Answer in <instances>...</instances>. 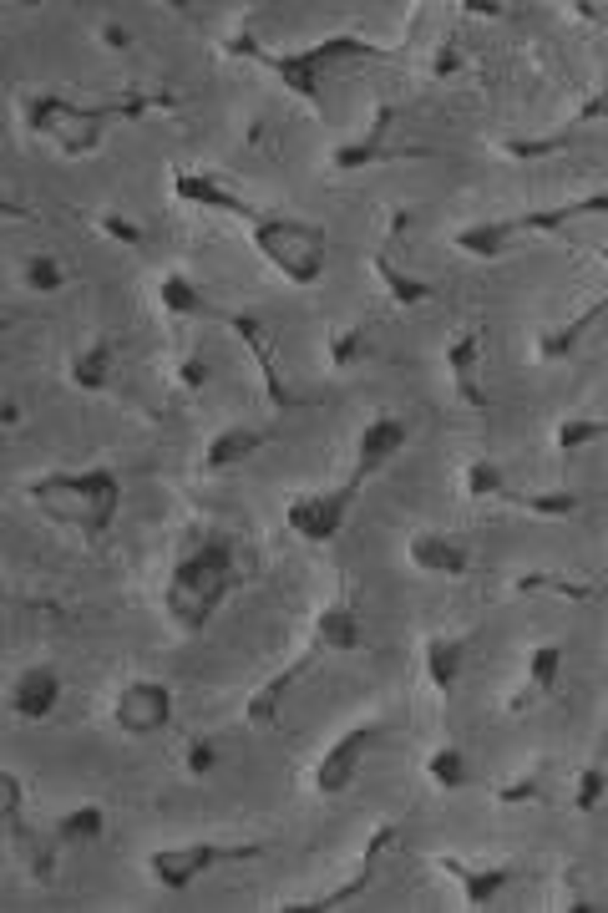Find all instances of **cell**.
Here are the masks:
<instances>
[{"label": "cell", "instance_id": "obj_1", "mask_svg": "<svg viewBox=\"0 0 608 913\" xmlns=\"http://www.w3.org/2000/svg\"><path fill=\"white\" fill-rule=\"evenodd\" d=\"M117 721L127 731H157L167 721V690L157 685H132L122 700H117Z\"/></svg>", "mask_w": 608, "mask_h": 913}, {"label": "cell", "instance_id": "obj_2", "mask_svg": "<svg viewBox=\"0 0 608 913\" xmlns=\"http://www.w3.org/2000/svg\"><path fill=\"white\" fill-rule=\"evenodd\" d=\"M51 700H56V675H25V685L15 690V706H21L25 716L46 710Z\"/></svg>", "mask_w": 608, "mask_h": 913}, {"label": "cell", "instance_id": "obj_3", "mask_svg": "<svg viewBox=\"0 0 608 913\" xmlns=\"http://www.w3.org/2000/svg\"><path fill=\"white\" fill-rule=\"evenodd\" d=\"M157 862H163L167 878H188L193 862H203V852H167V858H157Z\"/></svg>", "mask_w": 608, "mask_h": 913}, {"label": "cell", "instance_id": "obj_4", "mask_svg": "<svg viewBox=\"0 0 608 913\" xmlns=\"http://www.w3.org/2000/svg\"><path fill=\"white\" fill-rule=\"evenodd\" d=\"M249 447H253V437H249V431H233L228 442H218V447H214V462H228L233 452H249Z\"/></svg>", "mask_w": 608, "mask_h": 913}, {"label": "cell", "instance_id": "obj_5", "mask_svg": "<svg viewBox=\"0 0 608 913\" xmlns=\"http://www.w3.org/2000/svg\"><path fill=\"white\" fill-rule=\"evenodd\" d=\"M325 629H329V639H340V645H350V639H355V629L345 624V614H329V624H325Z\"/></svg>", "mask_w": 608, "mask_h": 913}]
</instances>
